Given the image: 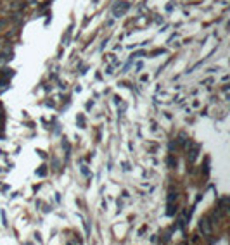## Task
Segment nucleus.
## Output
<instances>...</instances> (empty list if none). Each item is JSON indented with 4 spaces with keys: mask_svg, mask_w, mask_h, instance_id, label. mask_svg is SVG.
Listing matches in <instances>:
<instances>
[{
    "mask_svg": "<svg viewBox=\"0 0 230 245\" xmlns=\"http://www.w3.org/2000/svg\"><path fill=\"white\" fill-rule=\"evenodd\" d=\"M211 224L213 223H209V218H203L201 223H199V228H201V231H203L204 235H209L211 233Z\"/></svg>",
    "mask_w": 230,
    "mask_h": 245,
    "instance_id": "obj_1",
    "label": "nucleus"
},
{
    "mask_svg": "<svg viewBox=\"0 0 230 245\" xmlns=\"http://www.w3.org/2000/svg\"><path fill=\"white\" fill-rule=\"evenodd\" d=\"M173 200H177V192H170V193H168V202H173Z\"/></svg>",
    "mask_w": 230,
    "mask_h": 245,
    "instance_id": "obj_3",
    "label": "nucleus"
},
{
    "mask_svg": "<svg viewBox=\"0 0 230 245\" xmlns=\"http://www.w3.org/2000/svg\"><path fill=\"white\" fill-rule=\"evenodd\" d=\"M4 85H7V80H5V78H2V76H0V86H4Z\"/></svg>",
    "mask_w": 230,
    "mask_h": 245,
    "instance_id": "obj_4",
    "label": "nucleus"
},
{
    "mask_svg": "<svg viewBox=\"0 0 230 245\" xmlns=\"http://www.w3.org/2000/svg\"><path fill=\"white\" fill-rule=\"evenodd\" d=\"M175 211H177V207L173 205V202H168V216H173Z\"/></svg>",
    "mask_w": 230,
    "mask_h": 245,
    "instance_id": "obj_2",
    "label": "nucleus"
},
{
    "mask_svg": "<svg viewBox=\"0 0 230 245\" xmlns=\"http://www.w3.org/2000/svg\"><path fill=\"white\" fill-rule=\"evenodd\" d=\"M0 7H2V4H0Z\"/></svg>",
    "mask_w": 230,
    "mask_h": 245,
    "instance_id": "obj_5",
    "label": "nucleus"
}]
</instances>
